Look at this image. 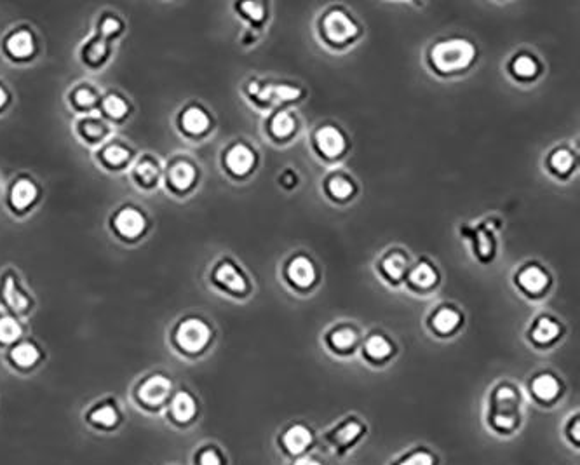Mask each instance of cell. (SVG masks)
I'll return each mask as SVG.
<instances>
[{
  "instance_id": "cell-21",
  "label": "cell",
  "mask_w": 580,
  "mask_h": 465,
  "mask_svg": "<svg viewBox=\"0 0 580 465\" xmlns=\"http://www.w3.org/2000/svg\"><path fill=\"white\" fill-rule=\"evenodd\" d=\"M169 178H171V183L176 189H189L192 182H194V178H196V169L192 168L189 162H178L171 168Z\"/></svg>"
},
{
  "instance_id": "cell-14",
  "label": "cell",
  "mask_w": 580,
  "mask_h": 465,
  "mask_svg": "<svg viewBox=\"0 0 580 465\" xmlns=\"http://www.w3.org/2000/svg\"><path fill=\"white\" fill-rule=\"evenodd\" d=\"M361 432H363L361 424L356 422V420H349L345 424L338 425L335 431L330 432V439L333 441V445L340 446V448H347V446L352 445L359 438Z\"/></svg>"
},
{
  "instance_id": "cell-1",
  "label": "cell",
  "mask_w": 580,
  "mask_h": 465,
  "mask_svg": "<svg viewBox=\"0 0 580 465\" xmlns=\"http://www.w3.org/2000/svg\"><path fill=\"white\" fill-rule=\"evenodd\" d=\"M474 58V48L471 42L464 39H452L441 42L432 49V63L441 72H457L466 68Z\"/></svg>"
},
{
  "instance_id": "cell-26",
  "label": "cell",
  "mask_w": 580,
  "mask_h": 465,
  "mask_svg": "<svg viewBox=\"0 0 580 465\" xmlns=\"http://www.w3.org/2000/svg\"><path fill=\"white\" fill-rule=\"evenodd\" d=\"M21 337V326L13 317H0V344H14Z\"/></svg>"
},
{
  "instance_id": "cell-9",
  "label": "cell",
  "mask_w": 580,
  "mask_h": 465,
  "mask_svg": "<svg viewBox=\"0 0 580 465\" xmlns=\"http://www.w3.org/2000/svg\"><path fill=\"white\" fill-rule=\"evenodd\" d=\"M312 443V432L305 425H293L283 434V445L291 455L304 453Z\"/></svg>"
},
{
  "instance_id": "cell-38",
  "label": "cell",
  "mask_w": 580,
  "mask_h": 465,
  "mask_svg": "<svg viewBox=\"0 0 580 465\" xmlns=\"http://www.w3.org/2000/svg\"><path fill=\"white\" fill-rule=\"evenodd\" d=\"M105 161L110 162V164H114V166H119L122 162L128 159V150L122 149L119 145H112V147H108L105 152Z\"/></svg>"
},
{
  "instance_id": "cell-29",
  "label": "cell",
  "mask_w": 580,
  "mask_h": 465,
  "mask_svg": "<svg viewBox=\"0 0 580 465\" xmlns=\"http://www.w3.org/2000/svg\"><path fill=\"white\" fill-rule=\"evenodd\" d=\"M410 279H412L413 284H417L420 288H429L436 283V272L427 263H420L419 267L413 270Z\"/></svg>"
},
{
  "instance_id": "cell-15",
  "label": "cell",
  "mask_w": 580,
  "mask_h": 465,
  "mask_svg": "<svg viewBox=\"0 0 580 465\" xmlns=\"http://www.w3.org/2000/svg\"><path fill=\"white\" fill-rule=\"evenodd\" d=\"M11 359H13V363L16 366L27 370V368H32V366L39 363L41 351L34 344H30V342H21V344L16 345L13 351H11Z\"/></svg>"
},
{
  "instance_id": "cell-11",
  "label": "cell",
  "mask_w": 580,
  "mask_h": 465,
  "mask_svg": "<svg viewBox=\"0 0 580 465\" xmlns=\"http://www.w3.org/2000/svg\"><path fill=\"white\" fill-rule=\"evenodd\" d=\"M251 93H257L260 100L270 103L290 102V100H297L300 96V91L297 88H290V86H267L264 89H258L257 84L253 82L250 88Z\"/></svg>"
},
{
  "instance_id": "cell-4",
  "label": "cell",
  "mask_w": 580,
  "mask_h": 465,
  "mask_svg": "<svg viewBox=\"0 0 580 465\" xmlns=\"http://www.w3.org/2000/svg\"><path fill=\"white\" fill-rule=\"evenodd\" d=\"M176 344L180 349L190 354L203 351L211 338V330L208 324L199 319H187L176 330Z\"/></svg>"
},
{
  "instance_id": "cell-2",
  "label": "cell",
  "mask_w": 580,
  "mask_h": 465,
  "mask_svg": "<svg viewBox=\"0 0 580 465\" xmlns=\"http://www.w3.org/2000/svg\"><path fill=\"white\" fill-rule=\"evenodd\" d=\"M173 396V382L161 373L150 375L136 389V401L140 410L157 413L164 406H168L169 399Z\"/></svg>"
},
{
  "instance_id": "cell-39",
  "label": "cell",
  "mask_w": 580,
  "mask_h": 465,
  "mask_svg": "<svg viewBox=\"0 0 580 465\" xmlns=\"http://www.w3.org/2000/svg\"><path fill=\"white\" fill-rule=\"evenodd\" d=\"M136 173L145 183H152L157 178V168L152 162H142L136 169Z\"/></svg>"
},
{
  "instance_id": "cell-17",
  "label": "cell",
  "mask_w": 580,
  "mask_h": 465,
  "mask_svg": "<svg viewBox=\"0 0 580 465\" xmlns=\"http://www.w3.org/2000/svg\"><path fill=\"white\" fill-rule=\"evenodd\" d=\"M216 279H218V283H222L223 286H227L229 290L236 291V293H243L246 290L244 277L230 263L220 265V269L216 270Z\"/></svg>"
},
{
  "instance_id": "cell-5",
  "label": "cell",
  "mask_w": 580,
  "mask_h": 465,
  "mask_svg": "<svg viewBox=\"0 0 580 465\" xmlns=\"http://www.w3.org/2000/svg\"><path fill=\"white\" fill-rule=\"evenodd\" d=\"M166 408H168L169 422L180 427L192 424V420L197 417L196 399L187 391L175 392Z\"/></svg>"
},
{
  "instance_id": "cell-32",
  "label": "cell",
  "mask_w": 580,
  "mask_h": 465,
  "mask_svg": "<svg viewBox=\"0 0 580 465\" xmlns=\"http://www.w3.org/2000/svg\"><path fill=\"white\" fill-rule=\"evenodd\" d=\"M103 107L107 110V114L110 117H114V119H121L128 112V105L119 96H108L105 103H103Z\"/></svg>"
},
{
  "instance_id": "cell-31",
  "label": "cell",
  "mask_w": 580,
  "mask_h": 465,
  "mask_svg": "<svg viewBox=\"0 0 580 465\" xmlns=\"http://www.w3.org/2000/svg\"><path fill=\"white\" fill-rule=\"evenodd\" d=\"M405 269L406 260L401 255H391L384 262V270L387 272V276L392 277V279H399L403 276Z\"/></svg>"
},
{
  "instance_id": "cell-25",
  "label": "cell",
  "mask_w": 580,
  "mask_h": 465,
  "mask_svg": "<svg viewBox=\"0 0 580 465\" xmlns=\"http://www.w3.org/2000/svg\"><path fill=\"white\" fill-rule=\"evenodd\" d=\"M460 323V316L452 309L439 310L436 317H434V328L439 333H450L455 330Z\"/></svg>"
},
{
  "instance_id": "cell-35",
  "label": "cell",
  "mask_w": 580,
  "mask_h": 465,
  "mask_svg": "<svg viewBox=\"0 0 580 465\" xmlns=\"http://www.w3.org/2000/svg\"><path fill=\"white\" fill-rule=\"evenodd\" d=\"M572 162H574V157L568 152V150H558L556 154L551 157V164L556 171H561L565 173L568 169L572 168Z\"/></svg>"
},
{
  "instance_id": "cell-33",
  "label": "cell",
  "mask_w": 580,
  "mask_h": 465,
  "mask_svg": "<svg viewBox=\"0 0 580 465\" xmlns=\"http://www.w3.org/2000/svg\"><path fill=\"white\" fill-rule=\"evenodd\" d=\"M331 344L338 347V349H349L356 344V333L352 330H338L331 335Z\"/></svg>"
},
{
  "instance_id": "cell-30",
  "label": "cell",
  "mask_w": 580,
  "mask_h": 465,
  "mask_svg": "<svg viewBox=\"0 0 580 465\" xmlns=\"http://www.w3.org/2000/svg\"><path fill=\"white\" fill-rule=\"evenodd\" d=\"M293 129H295V121L291 119L290 114L281 112V114H277L274 117V121H272V133L274 135L279 136V138H284V136L291 135Z\"/></svg>"
},
{
  "instance_id": "cell-7",
  "label": "cell",
  "mask_w": 580,
  "mask_h": 465,
  "mask_svg": "<svg viewBox=\"0 0 580 465\" xmlns=\"http://www.w3.org/2000/svg\"><path fill=\"white\" fill-rule=\"evenodd\" d=\"M358 32L354 21L342 13V11H333L326 16L324 20V34L333 42L349 41Z\"/></svg>"
},
{
  "instance_id": "cell-34",
  "label": "cell",
  "mask_w": 580,
  "mask_h": 465,
  "mask_svg": "<svg viewBox=\"0 0 580 465\" xmlns=\"http://www.w3.org/2000/svg\"><path fill=\"white\" fill-rule=\"evenodd\" d=\"M330 192L338 199H345V197L351 196L352 185L342 176H335V178H331Z\"/></svg>"
},
{
  "instance_id": "cell-27",
  "label": "cell",
  "mask_w": 580,
  "mask_h": 465,
  "mask_svg": "<svg viewBox=\"0 0 580 465\" xmlns=\"http://www.w3.org/2000/svg\"><path fill=\"white\" fill-rule=\"evenodd\" d=\"M4 298L14 310H25L28 307V298L16 288V284H14L11 277L7 279L6 286H4Z\"/></svg>"
},
{
  "instance_id": "cell-18",
  "label": "cell",
  "mask_w": 580,
  "mask_h": 465,
  "mask_svg": "<svg viewBox=\"0 0 580 465\" xmlns=\"http://www.w3.org/2000/svg\"><path fill=\"white\" fill-rule=\"evenodd\" d=\"M7 51L16 56V58H25L34 53V37L28 32H16L9 37L7 41Z\"/></svg>"
},
{
  "instance_id": "cell-43",
  "label": "cell",
  "mask_w": 580,
  "mask_h": 465,
  "mask_svg": "<svg viewBox=\"0 0 580 465\" xmlns=\"http://www.w3.org/2000/svg\"><path fill=\"white\" fill-rule=\"evenodd\" d=\"M119 28H121V25H119V21L114 20V18H108V20L103 21L102 32L105 35L117 34Z\"/></svg>"
},
{
  "instance_id": "cell-13",
  "label": "cell",
  "mask_w": 580,
  "mask_h": 465,
  "mask_svg": "<svg viewBox=\"0 0 580 465\" xmlns=\"http://www.w3.org/2000/svg\"><path fill=\"white\" fill-rule=\"evenodd\" d=\"M253 162H255V155H253V152L248 147H244V145L232 147L229 150V154H227V166L236 175L248 173L253 168Z\"/></svg>"
},
{
  "instance_id": "cell-6",
  "label": "cell",
  "mask_w": 580,
  "mask_h": 465,
  "mask_svg": "<svg viewBox=\"0 0 580 465\" xmlns=\"http://www.w3.org/2000/svg\"><path fill=\"white\" fill-rule=\"evenodd\" d=\"M497 410H495V415L492 418V424L495 427H499L500 431H507V429H513L516 422H518V412H516V394H514L513 389L509 387H502L499 392H497Z\"/></svg>"
},
{
  "instance_id": "cell-12",
  "label": "cell",
  "mask_w": 580,
  "mask_h": 465,
  "mask_svg": "<svg viewBox=\"0 0 580 465\" xmlns=\"http://www.w3.org/2000/svg\"><path fill=\"white\" fill-rule=\"evenodd\" d=\"M288 276L300 288H307V286H311L314 283L316 270H314V265H312L311 260H307L305 257H298L290 263Z\"/></svg>"
},
{
  "instance_id": "cell-24",
  "label": "cell",
  "mask_w": 580,
  "mask_h": 465,
  "mask_svg": "<svg viewBox=\"0 0 580 465\" xmlns=\"http://www.w3.org/2000/svg\"><path fill=\"white\" fill-rule=\"evenodd\" d=\"M194 465H225L223 453L216 446H201L194 453Z\"/></svg>"
},
{
  "instance_id": "cell-23",
  "label": "cell",
  "mask_w": 580,
  "mask_h": 465,
  "mask_svg": "<svg viewBox=\"0 0 580 465\" xmlns=\"http://www.w3.org/2000/svg\"><path fill=\"white\" fill-rule=\"evenodd\" d=\"M558 333H560V326L551 321V319L542 317L537 326H535L532 337L539 344H547V342H551V340L558 337Z\"/></svg>"
},
{
  "instance_id": "cell-41",
  "label": "cell",
  "mask_w": 580,
  "mask_h": 465,
  "mask_svg": "<svg viewBox=\"0 0 580 465\" xmlns=\"http://www.w3.org/2000/svg\"><path fill=\"white\" fill-rule=\"evenodd\" d=\"M243 9L255 20H260L264 16V6L258 4V2H246V4H243Z\"/></svg>"
},
{
  "instance_id": "cell-40",
  "label": "cell",
  "mask_w": 580,
  "mask_h": 465,
  "mask_svg": "<svg viewBox=\"0 0 580 465\" xmlns=\"http://www.w3.org/2000/svg\"><path fill=\"white\" fill-rule=\"evenodd\" d=\"M75 102L79 103L81 107H91L96 102V96L89 89H81L75 95Z\"/></svg>"
},
{
  "instance_id": "cell-10",
  "label": "cell",
  "mask_w": 580,
  "mask_h": 465,
  "mask_svg": "<svg viewBox=\"0 0 580 465\" xmlns=\"http://www.w3.org/2000/svg\"><path fill=\"white\" fill-rule=\"evenodd\" d=\"M317 147L323 152V154L328 155V157H335V155H340L345 149V140L342 133L338 131L337 128L319 129L316 135Z\"/></svg>"
},
{
  "instance_id": "cell-28",
  "label": "cell",
  "mask_w": 580,
  "mask_h": 465,
  "mask_svg": "<svg viewBox=\"0 0 580 465\" xmlns=\"http://www.w3.org/2000/svg\"><path fill=\"white\" fill-rule=\"evenodd\" d=\"M392 347L384 337H371L368 342H366V354L373 359H384L391 354Z\"/></svg>"
},
{
  "instance_id": "cell-19",
  "label": "cell",
  "mask_w": 580,
  "mask_h": 465,
  "mask_svg": "<svg viewBox=\"0 0 580 465\" xmlns=\"http://www.w3.org/2000/svg\"><path fill=\"white\" fill-rule=\"evenodd\" d=\"M532 389L537 398L542 399V401H551L558 396L560 384L551 375H540L533 380Z\"/></svg>"
},
{
  "instance_id": "cell-45",
  "label": "cell",
  "mask_w": 580,
  "mask_h": 465,
  "mask_svg": "<svg viewBox=\"0 0 580 465\" xmlns=\"http://www.w3.org/2000/svg\"><path fill=\"white\" fill-rule=\"evenodd\" d=\"M6 100H7L6 91H4V89L0 88V107H2V105H4V103H6Z\"/></svg>"
},
{
  "instance_id": "cell-44",
  "label": "cell",
  "mask_w": 580,
  "mask_h": 465,
  "mask_svg": "<svg viewBox=\"0 0 580 465\" xmlns=\"http://www.w3.org/2000/svg\"><path fill=\"white\" fill-rule=\"evenodd\" d=\"M295 465H321V464H319V462H316V460L305 459L300 460V462H298V464Z\"/></svg>"
},
{
  "instance_id": "cell-42",
  "label": "cell",
  "mask_w": 580,
  "mask_h": 465,
  "mask_svg": "<svg viewBox=\"0 0 580 465\" xmlns=\"http://www.w3.org/2000/svg\"><path fill=\"white\" fill-rule=\"evenodd\" d=\"M105 56V44L103 41L95 42L93 48L89 49V58L91 61H100Z\"/></svg>"
},
{
  "instance_id": "cell-8",
  "label": "cell",
  "mask_w": 580,
  "mask_h": 465,
  "mask_svg": "<svg viewBox=\"0 0 580 465\" xmlns=\"http://www.w3.org/2000/svg\"><path fill=\"white\" fill-rule=\"evenodd\" d=\"M115 229L121 232L122 236L136 237L142 234L145 229V218L140 211L136 209H122L121 213L115 218Z\"/></svg>"
},
{
  "instance_id": "cell-16",
  "label": "cell",
  "mask_w": 580,
  "mask_h": 465,
  "mask_svg": "<svg viewBox=\"0 0 580 465\" xmlns=\"http://www.w3.org/2000/svg\"><path fill=\"white\" fill-rule=\"evenodd\" d=\"M37 197V187L28 180H20L11 190V203L18 209L27 208Z\"/></svg>"
},
{
  "instance_id": "cell-37",
  "label": "cell",
  "mask_w": 580,
  "mask_h": 465,
  "mask_svg": "<svg viewBox=\"0 0 580 465\" xmlns=\"http://www.w3.org/2000/svg\"><path fill=\"white\" fill-rule=\"evenodd\" d=\"M398 465H434V459L431 453L419 450V452L410 453L408 457L398 462Z\"/></svg>"
},
{
  "instance_id": "cell-22",
  "label": "cell",
  "mask_w": 580,
  "mask_h": 465,
  "mask_svg": "<svg viewBox=\"0 0 580 465\" xmlns=\"http://www.w3.org/2000/svg\"><path fill=\"white\" fill-rule=\"evenodd\" d=\"M520 284L530 293H539L547 286V276L537 267H528L520 274Z\"/></svg>"
},
{
  "instance_id": "cell-20",
  "label": "cell",
  "mask_w": 580,
  "mask_h": 465,
  "mask_svg": "<svg viewBox=\"0 0 580 465\" xmlns=\"http://www.w3.org/2000/svg\"><path fill=\"white\" fill-rule=\"evenodd\" d=\"M183 128L187 129L192 135L203 133L210 126L208 115L204 114L201 108L192 107L183 114Z\"/></svg>"
},
{
  "instance_id": "cell-36",
  "label": "cell",
  "mask_w": 580,
  "mask_h": 465,
  "mask_svg": "<svg viewBox=\"0 0 580 465\" xmlns=\"http://www.w3.org/2000/svg\"><path fill=\"white\" fill-rule=\"evenodd\" d=\"M514 72L521 75V77H530V75L537 72V65H535V61L530 56H521V58L514 61Z\"/></svg>"
},
{
  "instance_id": "cell-3",
  "label": "cell",
  "mask_w": 580,
  "mask_h": 465,
  "mask_svg": "<svg viewBox=\"0 0 580 465\" xmlns=\"http://www.w3.org/2000/svg\"><path fill=\"white\" fill-rule=\"evenodd\" d=\"M122 412L115 401H100L84 413V422L103 436L114 434L122 425Z\"/></svg>"
}]
</instances>
